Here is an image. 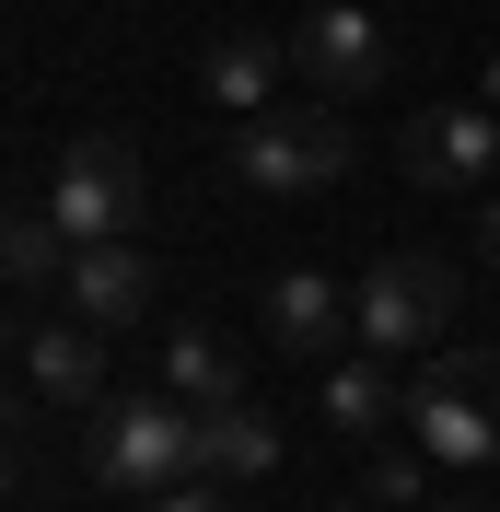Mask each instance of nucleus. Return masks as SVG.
Here are the masks:
<instances>
[{
  "instance_id": "f257e3e1",
  "label": "nucleus",
  "mask_w": 500,
  "mask_h": 512,
  "mask_svg": "<svg viewBox=\"0 0 500 512\" xmlns=\"http://www.w3.org/2000/svg\"><path fill=\"white\" fill-rule=\"evenodd\" d=\"M407 443L431 454V466H454V478L500 466V350H454L442 338L431 373L407 384Z\"/></svg>"
},
{
  "instance_id": "f03ea898",
  "label": "nucleus",
  "mask_w": 500,
  "mask_h": 512,
  "mask_svg": "<svg viewBox=\"0 0 500 512\" xmlns=\"http://www.w3.org/2000/svg\"><path fill=\"white\" fill-rule=\"evenodd\" d=\"M82 454H94V478L105 489H175V478H198V408L175 396V384H152V396H105L94 408V431H82Z\"/></svg>"
},
{
  "instance_id": "7ed1b4c3",
  "label": "nucleus",
  "mask_w": 500,
  "mask_h": 512,
  "mask_svg": "<svg viewBox=\"0 0 500 512\" xmlns=\"http://www.w3.org/2000/svg\"><path fill=\"white\" fill-rule=\"evenodd\" d=\"M233 175L256 198H326L349 175V105L303 94V105H268V117L233 128Z\"/></svg>"
},
{
  "instance_id": "20e7f679",
  "label": "nucleus",
  "mask_w": 500,
  "mask_h": 512,
  "mask_svg": "<svg viewBox=\"0 0 500 512\" xmlns=\"http://www.w3.org/2000/svg\"><path fill=\"white\" fill-rule=\"evenodd\" d=\"M47 210H59L70 245H117V233L152 222V175H140L128 140H70L59 175H47Z\"/></svg>"
},
{
  "instance_id": "39448f33",
  "label": "nucleus",
  "mask_w": 500,
  "mask_h": 512,
  "mask_svg": "<svg viewBox=\"0 0 500 512\" xmlns=\"http://www.w3.org/2000/svg\"><path fill=\"white\" fill-rule=\"evenodd\" d=\"M454 303H466V280L442 268V256H373L361 268V350H442L454 338Z\"/></svg>"
},
{
  "instance_id": "423d86ee",
  "label": "nucleus",
  "mask_w": 500,
  "mask_h": 512,
  "mask_svg": "<svg viewBox=\"0 0 500 512\" xmlns=\"http://www.w3.org/2000/svg\"><path fill=\"white\" fill-rule=\"evenodd\" d=\"M291 70H303L326 105H361V94H384L396 47H384V24L361 12V0H326V12H303V24H291Z\"/></svg>"
},
{
  "instance_id": "0eeeda50",
  "label": "nucleus",
  "mask_w": 500,
  "mask_h": 512,
  "mask_svg": "<svg viewBox=\"0 0 500 512\" xmlns=\"http://www.w3.org/2000/svg\"><path fill=\"white\" fill-rule=\"evenodd\" d=\"M12 373L47 408H105V326L94 315H24L12 326Z\"/></svg>"
},
{
  "instance_id": "6e6552de",
  "label": "nucleus",
  "mask_w": 500,
  "mask_h": 512,
  "mask_svg": "<svg viewBox=\"0 0 500 512\" xmlns=\"http://www.w3.org/2000/svg\"><path fill=\"white\" fill-rule=\"evenodd\" d=\"M256 326H268V350L291 361H338L361 338V291H338L326 268H280V280L256 291Z\"/></svg>"
},
{
  "instance_id": "1a4fd4ad",
  "label": "nucleus",
  "mask_w": 500,
  "mask_h": 512,
  "mask_svg": "<svg viewBox=\"0 0 500 512\" xmlns=\"http://www.w3.org/2000/svg\"><path fill=\"white\" fill-rule=\"evenodd\" d=\"M407 187H489L500 175V105H431L396 128Z\"/></svg>"
},
{
  "instance_id": "9d476101",
  "label": "nucleus",
  "mask_w": 500,
  "mask_h": 512,
  "mask_svg": "<svg viewBox=\"0 0 500 512\" xmlns=\"http://www.w3.org/2000/svg\"><path fill=\"white\" fill-rule=\"evenodd\" d=\"M152 291H163V268H152V245H140V233H117V245H70L59 303H70V315H94L105 338L152 315Z\"/></svg>"
},
{
  "instance_id": "9b49d317",
  "label": "nucleus",
  "mask_w": 500,
  "mask_h": 512,
  "mask_svg": "<svg viewBox=\"0 0 500 512\" xmlns=\"http://www.w3.org/2000/svg\"><path fill=\"white\" fill-rule=\"evenodd\" d=\"M291 82V35H256V24H221L210 47H198V94L221 105V117H268Z\"/></svg>"
},
{
  "instance_id": "f8f14e48",
  "label": "nucleus",
  "mask_w": 500,
  "mask_h": 512,
  "mask_svg": "<svg viewBox=\"0 0 500 512\" xmlns=\"http://www.w3.org/2000/svg\"><path fill=\"white\" fill-rule=\"evenodd\" d=\"M314 419H326L338 443H373V431H396V419H407L396 350H349V361H326V384H314Z\"/></svg>"
},
{
  "instance_id": "ddd939ff",
  "label": "nucleus",
  "mask_w": 500,
  "mask_h": 512,
  "mask_svg": "<svg viewBox=\"0 0 500 512\" xmlns=\"http://www.w3.org/2000/svg\"><path fill=\"white\" fill-rule=\"evenodd\" d=\"M198 478H221V489L280 478V419L256 408V396H210L198 408Z\"/></svg>"
},
{
  "instance_id": "4468645a",
  "label": "nucleus",
  "mask_w": 500,
  "mask_h": 512,
  "mask_svg": "<svg viewBox=\"0 0 500 512\" xmlns=\"http://www.w3.org/2000/svg\"><path fill=\"white\" fill-rule=\"evenodd\" d=\"M152 384H175L187 408H210V396H245V361H233V338H221V326H175Z\"/></svg>"
},
{
  "instance_id": "2eb2a0df",
  "label": "nucleus",
  "mask_w": 500,
  "mask_h": 512,
  "mask_svg": "<svg viewBox=\"0 0 500 512\" xmlns=\"http://www.w3.org/2000/svg\"><path fill=\"white\" fill-rule=\"evenodd\" d=\"M0 268H12V291L70 280V233H59V210H12V233H0Z\"/></svg>"
},
{
  "instance_id": "dca6fc26",
  "label": "nucleus",
  "mask_w": 500,
  "mask_h": 512,
  "mask_svg": "<svg viewBox=\"0 0 500 512\" xmlns=\"http://www.w3.org/2000/svg\"><path fill=\"white\" fill-rule=\"evenodd\" d=\"M419 489H431V454H419V443L361 466V501H373V512H419Z\"/></svg>"
},
{
  "instance_id": "f3484780",
  "label": "nucleus",
  "mask_w": 500,
  "mask_h": 512,
  "mask_svg": "<svg viewBox=\"0 0 500 512\" xmlns=\"http://www.w3.org/2000/svg\"><path fill=\"white\" fill-rule=\"evenodd\" d=\"M140 512H233V501H221V478H175V489H152Z\"/></svg>"
},
{
  "instance_id": "a211bd4d",
  "label": "nucleus",
  "mask_w": 500,
  "mask_h": 512,
  "mask_svg": "<svg viewBox=\"0 0 500 512\" xmlns=\"http://www.w3.org/2000/svg\"><path fill=\"white\" fill-rule=\"evenodd\" d=\"M477 245H489V256H500V198H477Z\"/></svg>"
},
{
  "instance_id": "6ab92c4d",
  "label": "nucleus",
  "mask_w": 500,
  "mask_h": 512,
  "mask_svg": "<svg viewBox=\"0 0 500 512\" xmlns=\"http://www.w3.org/2000/svg\"><path fill=\"white\" fill-rule=\"evenodd\" d=\"M477 105H500V59H489V82H477Z\"/></svg>"
},
{
  "instance_id": "aec40b11",
  "label": "nucleus",
  "mask_w": 500,
  "mask_h": 512,
  "mask_svg": "<svg viewBox=\"0 0 500 512\" xmlns=\"http://www.w3.org/2000/svg\"><path fill=\"white\" fill-rule=\"evenodd\" d=\"M314 512H373V501H314Z\"/></svg>"
}]
</instances>
